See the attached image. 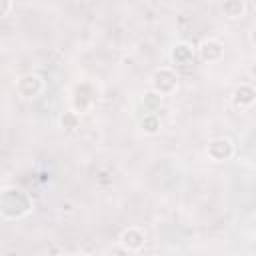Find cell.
<instances>
[{
	"mask_svg": "<svg viewBox=\"0 0 256 256\" xmlns=\"http://www.w3.org/2000/svg\"><path fill=\"white\" fill-rule=\"evenodd\" d=\"M34 208V202L28 192L18 186H4L0 192V214L4 220H20L28 216Z\"/></svg>",
	"mask_w": 256,
	"mask_h": 256,
	"instance_id": "6da1fadb",
	"label": "cell"
},
{
	"mask_svg": "<svg viewBox=\"0 0 256 256\" xmlns=\"http://www.w3.org/2000/svg\"><path fill=\"white\" fill-rule=\"evenodd\" d=\"M178 80L180 76L172 66H160L150 76V88H154L162 96H170L178 90Z\"/></svg>",
	"mask_w": 256,
	"mask_h": 256,
	"instance_id": "7a4b0ae2",
	"label": "cell"
},
{
	"mask_svg": "<svg viewBox=\"0 0 256 256\" xmlns=\"http://www.w3.org/2000/svg\"><path fill=\"white\" fill-rule=\"evenodd\" d=\"M94 100H96V96H94L92 84L90 82H78L72 90V96H70V108L82 116V114L92 110Z\"/></svg>",
	"mask_w": 256,
	"mask_h": 256,
	"instance_id": "3957f363",
	"label": "cell"
},
{
	"mask_svg": "<svg viewBox=\"0 0 256 256\" xmlns=\"http://www.w3.org/2000/svg\"><path fill=\"white\" fill-rule=\"evenodd\" d=\"M14 90L20 98L34 100L44 92V80H42V76H38L34 72H28V74H22V76L16 78Z\"/></svg>",
	"mask_w": 256,
	"mask_h": 256,
	"instance_id": "277c9868",
	"label": "cell"
},
{
	"mask_svg": "<svg viewBox=\"0 0 256 256\" xmlns=\"http://www.w3.org/2000/svg\"><path fill=\"white\" fill-rule=\"evenodd\" d=\"M196 54L204 64H218V62L224 60L226 48L218 38H204L196 46Z\"/></svg>",
	"mask_w": 256,
	"mask_h": 256,
	"instance_id": "5b68a950",
	"label": "cell"
},
{
	"mask_svg": "<svg viewBox=\"0 0 256 256\" xmlns=\"http://www.w3.org/2000/svg\"><path fill=\"white\" fill-rule=\"evenodd\" d=\"M206 156H208L210 162H216V164L228 162L234 156V144H232V140L226 138V136H220V138L210 140L208 146H206Z\"/></svg>",
	"mask_w": 256,
	"mask_h": 256,
	"instance_id": "8992f818",
	"label": "cell"
},
{
	"mask_svg": "<svg viewBox=\"0 0 256 256\" xmlns=\"http://www.w3.org/2000/svg\"><path fill=\"white\" fill-rule=\"evenodd\" d=\"M118 242L126 252H140L146 244V232L140 226H126L120 232Z\"/></svg>",
	"mask_w": 256,
	"mask_h": 256,
	"instance_id": "52a82bcc",
	"label": "cell"
},
{
	"mask_svg": "<svg viewBox=\"0 0 256 256\" xmlns=\"http://www.w3.org/2000/svg\"><path fill=\"white\" fill-rule=\"evenodd\" d=\"M196 56V48L190 42H176L168 52V58L174 66H190Z\"/></svg>",
	"mask_w": 256,
	"mask_h": 256,
	"instance_id": "ba28073f",
	"label": "cell"
},
{
	"mask_svg": "<svg viewBox=\"0 0 256 256\" xmlns=\"http://www.w3.org/2000/svg\"><path fill=\"white\" fill-rule=\"evenodd\" d=\"M232 104L240 110H248L256 104V88L248 82H242L232 92Z\"/></svg>",
	"mask_w": 256,
	"mask_h": 256,
	"instance_id": "9c48e42d",
	"label": "cell"
},
{
	"mask_svg": "<svg viewBox=\"0 0 256 256\" xmlns=\"http://www.w3.org/2000/svg\"><path fill=\"white\" fill-rule=\"evenodd\" d=\"M246 0H224L222 2V14L228 20H240L246 16Z\"/></svg>",
	"mask_w": 256,
	"mask_h": 256,
	"instance_id": "30bf717a",
	"label": "cell"
},
{
	"mask_svg": "<svg viewBox=\"0 0 256 256\" xmlns=\"http://www.w3.org/2000/svg\"><path fill=\"white\" fill-rule=\"evenodd\" d=\"M162 104H164V96L160 92H156L154 88L146 90L140 98V106L144 108V112H158L162 108Z\"/></svg>",
	"mask_w": 256,
	"mask_h": 256,
	"instance_id": "8fae6325",
	"label": "cell"
},
{
	"mask_svg": "<svg viewBox=\"0 0 256 256\" xmlns=\"http://www.w3.org/2000/svg\"><path fill=\"white\" fill-rule=\"evenodd\" d=\"M138 126H140V130H142L144 134L154 136V134L160 132V128H162V120H160L158 112H146V114L140 118Z\"/></svg>",
	"mask_w": 256,
	"mask_h": 256,
	"instance_id": "7c38bea8",
	"label": "cell"
},
{
	"mask_svg": "<svg viewBox=\"0 0 256 256\" xmlns=\"http://www.w3.org/2000/svg\"><path fill=\"white\" fill-rule=\"evenodd\" d=\"M60 126H62L64 130H76V128L80 126V114L70 108L68 112H64V114L60 116Z\"/></svg>",
	"mask_w": 256,
	"mask_h": 256,
	"instance_id": "4fadbf2b",
	"label": "cell"
},
{
	"mask_svg": "<svg viewBox=\"0 0 256 256\" xmlns=\"http://www.w3.org/2000/svg\"><path fill=\"white\" fill-rule=\"evenodd\" d=\"M14 10V0H0V16L8 18Z\"/></svg>",
	"mask_w": 256,
	"mask_h": 256,
	"instance_id": "5bb4252c",
	"label": "cell"
},
{
	"mask_svg": "<svg viewBox=\"0 0 256 256\" xmlns=\"http://www.w3.org/2000/svg\"><path fill=\"white\" fill-rule=\"evenodd\" d=\"M248 40H250L252 46H256V24L252 26V30H250V34H248Z\"/></svg>",
	"mask_w": 256,
	"mask_h": 256,
	"instance_id": "9a60e30c",
	"label": "cell"
},
{
	"mask_svg": "<svg viewBox=\"0 0 256 256\" xmlns=\"http://www.w3.org/2000/svg\"><path fill=\"white\" fill-rule=\"evenodd\" d=\"M248 74H250V78H252V80H256V60L250 64V68H248Z\"/></svg>",
	"mask_w": 256,
	"mask_h": 256,
	"instance_id": "2e32d148",
	"label": "cell"
},
{
	"mask_svg": "<svg viewBox=\"0 0 256 256\" xmlns=\"http://www.w3.org/2000/svg\"><path fill=\"white\" fill-rule=\"evenodd\" d=\"M252 164L256 166V150H254V154H252Z\"/></svg>",
	"mask_w": 256,
	"mask_h": 256,
	"instance_id": "e0dca14e",
	"label": "cell"
}]
</instances>
